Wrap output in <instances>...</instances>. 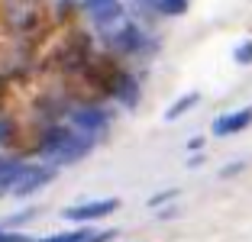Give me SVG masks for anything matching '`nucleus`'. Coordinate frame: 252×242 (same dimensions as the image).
<instances>
[{
	"label": "nucleus",
	"instance_id": "obj_3",
	"mask_svg": "<svg viewBox=\"0 0 252 242\" xmlns=\"http://www.w3.org/2000/svg\"><path fill=\"white\" fill-rule=\"evenodd\" d=\"M252 123V107H243L236 113H223V117L214 120V136H233V132L246 129Z\"/></svg>",
	"mask_w": 252,
	"mask_h": 242
},
{
	"label": "nucleus",
	"instance_id": "obj_2",
	"mask_svg": "<svg viewBox=\"0 0 252 242\" xmlns=\"http://www.w3.org/2000/svg\"><path fill=\"white\" fill-rule=\"evenodd\" d=\"M117 200L107 197V200H91V204H81V207H68L65 216L68 220H100V216H110L117 210Z\"/></svg>",
	"mask_w": 252,
	"mask_h": 242
},
{
	"label": "nucleus",
	"instance_id": "obj_6",
	"mask_svg": "<svg viewBox=\"0 0 252 242\" xmlns=\"http://www.w3.org/2000/svg\"><path fill=\"white\" fill-rule=\"evenodd\" d=\"M88 236H91V229H68V233L49 236V239H42V242H81V239H88Z\"/></svg>",
	"mask_w": 252,
	"mask_h": 242
},
{
	"label": "nucleus",
	"instance_id": "obj_5",
	"mask_svg": "<svg viewBox=\"0 0 252 242\" xmlns=\"http://www.w3.org/2000/svg\"><path fill=\"white\" fill-rule=\"evenodd\" d=\"M16 175H20V165H13V161H7V158H0V194L13 187Z\"/></svg>",
	"mask_w": 252,
	"mask_h": 242
},
{
	"label": "nucleus",
	"instance_id": "obj_11",
	"mask_svg": "<svg viewBox=\"0 0 252 242\" xmlns=\"http://www.w3.org/2000/svg\"><path fill=\"white\" fill-rule=\"evenodd\" d=\"M175 194H178V191H165V194H158V197L149 200V207H158V204H165V200H175Z\"/></svg>",
	"mask_w": 252,
	"mask_h": 242
},
{
	"label": "nucleus",
	"instance_id": "obj_1",
	"mask_svg": "<svg viewBox=\"0 0 252 242\" xmlns=\"http://www.w3.org/2000/svg\"><path fill=\"white\" fill-rule=\"evenodd\" d=\"M52 181V171L49 168H20V175H16L13 187H10V194H16V197H26V194H36L42 184Z\"/></svg>",
	"mask_w": 252,
	"mask_h": 242
},
{
	"label": "nucleus",
	"instance_id": "obj_7",
	"mask_svg": "<svg viewBox=\"0 0 252 242\" xmlns=\"http://www.w3.org/2000/svg\"><path fill=\"white\" fill-rule=\"evenodd\" d=\"M74 123L94 132L97 126H104V113H78V117H74Z\"/></svg>",
	"mask_w": 252,
	"mask_h": 242
},
{
	"label": "nucleus",
	"instance_id": "obj_8",
	"mask_svg": "<svg viewBox=\"0 0 252 242\" xmlns=\"http://www.w3.org/2000/svg\"><path fill=\"white\" fill-rule=\"evenodd\" d=\"M236 61H239V65H249V61H252V42H246V45L236 49Z\"/></svg>",
	"mask_w": 252,
	"mask_h": 242
},
{
	"label": "nucleus",
	"instance_id": "obj_9",
	"mask_svg": "<svg viewBox=\"0 0 252 242\" xmlns=\"http://www.w3.org/2000/svg\"><path fill=\"white\" fill-rule=\"evenodd\" d=\"M0 242H30L26 236H20V233H7V229L0 226Z\"/></svg>",
	"mask_w": 252,
	"mask_h": 242
},
{
	"label": "nucleus",
	"instance_id": "obj_10",
	"mask_svg": "<svg viewBox=\"0 0 252 242\" xmlns=\"http://www.w3.org/2000/svg\"><path fill=\"white\" fill-rule=\"evenodd\" d=\"M110 239H113V233L107 229V233H91L88 239H81V242H110Z\"/></svg>",
	"mask_w": 252,
	"mask_h": 242
},
{
	"label": "nucleus",
	"instance_id": "obj_4",
	"mask_svg": "<svg viewBox=\"0 0 252 242\" xmlns=\"http://www.w3.org/2000/svg\"><path fill=\"white\" fill-rule=\"evenodd\" d=\"M197 100H200V94H194V91H191V94H185L181 100H175V103L168 107L165 120H178V117H185V113L191 110V107H197Z\"/></svg>",
	"mask_w": 252,
	"mask_h": 242
}]
</instances>
